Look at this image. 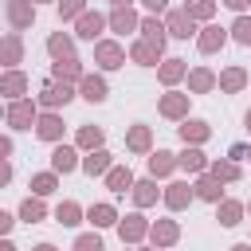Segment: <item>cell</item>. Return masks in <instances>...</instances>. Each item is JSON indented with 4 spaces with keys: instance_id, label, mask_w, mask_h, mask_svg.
<instances>
[{
    "instance_id": "11",
    "label": "cell",
    "mask_w": 251,
    "mask_h": 251,
    "mask_svg": "<svg viewBox=\"0 0 251 251\" xmlns=\"http://www.w3.org/2000/svg\"><path fill=\"white\" fill-rule=\"evenodd\" d=\"M59 129H63L59 118H43V122H39V133H43V137H59Z\"/></svg>"
},
{
    "instance_id": "40",
    "label": "cell",
    "mask_w": 251,
    "mask_h": 251,
    "mask_svg": "<svg viewBox=\"0 0 251 251\" xmlns=\"http://www.w3.org/2000/svg\"><path fill=\"white\" fill-rule=\"evenodd\" d=\"M35 251H55V247H47V243H43V247H35Z\"/></svg>"
},
{
    "instance_id": "34",
    "label": "cell",
    "mask_w": 251,
    "mask_h": 251,
    "mask_svg": "<svg viewBox=\"0 0 251 251\" xmlns=\"http://www.w3.org/2000/svg\"><path fill=\"white\" fill-rule=\"evenodd\" d=\"M137 200L149 204V200H153V188H149V184H137Z\"/></svg>"
},
{
    "instance_id": "37",
    "label": "cell",
    "mask_w": 251,
    "mask_h": 251,
    "mask_svg": "<svg viewBox=\"0 0 251 251\" xmlns=\"http://www.w3.org/2000/svg\"><path fill=\"white\" fill-rule=\"evenodd\" d=\"M235 216H239V208H235V204H227V208H224V224H235Z\"/></svg>"
},
{
    "instance_id": "10",
    "label": "cell",
    "mask_w": 251,
    "mask_h": 251,
    "mask_svg": "<svg viewBox=\"0 0 251 251\" xmlns=\"http://www.w3.org/2000/svg\"><path fill=\"white\" fill-rule=\"evenodd\" d=\"M231 31H235V39H239V43H251V20H247V16H243V20H235V27H231Z\"/></svg>"
},
{
    "instance_id": "41",
    "label": "cell",
    "mask_w": 251,
    "mask_h": 251,
    "mask_svg": "<svg viewBox=\"0 0 251 251\" xmlns=\"http://www.w3.org/2000/svg\"><path fill=\"white\" fill-rule=\"evenodd\" d=\"M114 4H129V0H114Z\"/></svg>"
},
{
    "instance_id": "4",
    "label": "cell",
    "mask_w": 251,
    "mask_h": 251,
    "mask_svg": "<svg viewBox=\"0 0 251 251\" xmlns=\"http://www.w3.org/2000/svg\"><path fill=\"white\" fill-rule=\"evenodd\" d=\"M102 27V16H82V24H78V35H86V39H94V31Z\"/></svg>"
},
{
    "instance_id": "29",
    "label": "cell",
    "mask_w": 251,
    "mask_h": 251,
    "mask_svg": "<svg viewBox=\"0 0 251 251\" xmlns=\"http://www.w3.org/2000/svg\"><path fill=\"white\" fill-rule=\"evenodd\" d=\"M12 20H16V24H27V8H20V4H12Z\"/></svg>"
},
{
    "instance_id": "1",
    "label": "cell",
    "mask_w": 251,
    "mask_h": 251,
    "mask_svg": "<svg viewBox=\"0 0 251 251\" xmlns=\"http://www.w3.org/2000/svg\"><path fill=\"white\" fill-rule=\"evenodd\" d=\"M82 98L102 102V98H106V82H102V78H82Z\"/></svg>"
},
{
    "instance_id": "43",
    "label": "cell",
    "mask_w": 251,
    "mask_h": 251,
    "mask_svg": "<svg viewBox=\"0 0 251 251\" xmlns=\"http://www.w3.org/2000/svg\"><path fill=\"white\" fill-rule=\"evenodd\" d=\"M247 126H251V114H247Z\"/></svg>"
},
{
    "instance_id": "42",
    "label": "cell",
    "mask_w": 251,
    "mask_h": 251,
    "mask_svg": "<svg viewBox=\"0 0 251 251\" xmlns=\"http://www.w3.org/2000/svg\"><path fill=\"white\" fill-rule=\"evenodd\" d=\"M235 251H247V247H235Z\"/></svg>"
},
{
    "instance_id": "21",
    "label": "cell",
    "mask_w": 251,
    "mask_h": 251,
    "mask_svg": "<svg viewBox=\"0 0 251 251\" xmlns=\"http://www.w3.org/2000/svg\"><path fill=\"white\" fill-rule=\"evenodd\" d=\"M75 216H78L75 204H63V208H59V224H75Z\"/></svg>"
},
{
    "instance_id": "20",
    "label": "cell",
    "mask_w": 251,
    "mask_h": 251,
    "mask_svg": "<svg viewBox=\"0 0 251 251\" xmlns=\"http://www.w3.org/2000/svg\"><path fill=\"white\" fill-rule=\"evenodd\" d=\"M180 165H184V169H200L204 161H200V153H196V149H188V153L180 157Z\"/></svg>"
},
{
    "instance_id": "27",
    "label": "cell",
    "mask_w": 251,
    "mask_h": 251,
    "mask_svg": "<svg viewBox=\"0 0 251 251\" xmlns=\"http://www.w3.org/2000/svg\"><path fill=\"white\" fill-rule=\"evenodd\" d=\"M122 235H141V224H137V216H129V224H122Z\"/></svg>"
},
{
    "instance_id": "12",
    "label": "cell",
    "mask_w": 251,
    "mask_h": 251,
    "mask_svg": "<svg viewBox=\"0 0 251 251\" xmlns=\"http://www.w3.org/2000/svg\"><path fill=\"white\" fill-rule=\"evenodd\" d=\"M184 200H188V184H173V192H169V204H173V208H180Z\"/></svg>"
},
{
    "instance_id": "2",
    "label": "cell",
    "mask_w": 251,
    "mask_h": 251,
    "mask_svg": "<svg viewBox=\"0 0 251 251\" xmlns=\"http://www.w3.org/2000/svg\"><path fill=\"white\" fill-rule=\"evenodd\" d=\"M188 31H192V20H188L184 12H173V35H180V39H188Z\"/></svg>"
},
{
    "instance_id": "9",
    "label": "cell",
    "mask_w": 251,
    "mask_h": 251,
    "mask_svg": "<svg viewBox=\"0 0 251 251\" xmlns=\"http://www.w3.org/2000/svg\"><path fill=\"white\" fill-rule=\"evenodd\" d=\"M180 133H184V141H188V137H192V141H200L208 129H204V122H188V126H180Z\"/></svg>"
},
{
    "instance_id": "25",
    "label": "cell",
    "mask_w": 251,
    "mask_h": 251,
    "mask_svg": "<svg viewBox=\"0 0 251 251\" xmlns=\"http://www.w3.org/2000/svg\"><path fill=\"white\" fill-rule=\"evenodd\" d=\"M51 51H55V55H67V51H71V43H67L63 35H55V39H51Z\"/></svg>"
},
{
    "instance_id": "32",
    "label": "cell",
    "mask_w": 251,
    "mask_h": 251,
    "mask_svg": "<svg viewBox=\"0 0 251 251\" xmlns=\"http://www.w3.org/2000/svg\"><path fill=\"white\" fill-rule=\"evenodd\" d=\"M216 176H224V180H231V176H235V165H216Z\"/></svg>"
},
{
    "instance_id": "3",
    "label": "cell",
    "mask_w": 251,
    "mask_h": 251,
    "mask_svg": "<svg viewBox=\"0 0 251 251\" xmlns=\"http://www.w3.org/2000/svg\"><path fill=\"white\" fill-rule=\"evenodd\" d=\"M67 98H71L67 86H47V90H43V102H47V106H59V102H67Z\"/></svg>"
},
{
    "instance_id": "26",
    "label": "cell",
    "mask_w": 251,
    "mask_h": 251,
    "mask_svg": "<svg viewBox=\"0 0 251 251\" xmlns=\"http://www.w3.org/2000/svg\"><path fill=\"white\" fill-rule=\"evenodd\" d=\"M239 82H243V75H239V71H227V75H224V86H227V90H235Z\"/></svg>"
},
{
    "instance_id": "13",
    "label": "cell",
    "mask_w": 251,
    "mask_h": 251,
    "mask_svg": "<svg viewBox=\"0 0 251 251\" xmlns=\"http://www.w3.org/2000/svg\"><path fill=\"white\" fill-rule=\"evenodd\" d=\"M106 169V153H90L86 157V173H102Z\"/></svg>"
},
{
    "instance_id": "8",
    "label": "cell",
    "mask_w": 251,
    "mask_h": 251,
    "mask_svg": "<svg viewBox=\"0 0 251 251\" xmlns=\"http://www.w3.org/2000/svg\"><path fill=\"white\" fill-rule=\"evenodd\" d=\"M149 169H153V173H169V169H173V153H157V157H149Z\"/></svg>"
},
{
    "instance_id": "36",
    "label": "cell",
    "mask_w": 251,
    "mask_h": 251,
    "mask_svg": "<svg viewBox=\"0 0 251 251\" xmlns=\"http://www.w3.org/2000/svg\"><path fill=\"white\" fill-rule=\"evenodd\" d=\"M165 114H180V98H165Z\"/></svg>"
},
{
    "instance_id": "38",
    "label": "cell",
    "mask_w": 251,
    "mask_h": 251,
    "mask_svg": "<svg viewBox=\"0 0 251 251\" xmlns=\"http://www.w3.org/2000/svg\"><path fill=\"white\" fill-rule=\"evenodd\" d=\"M145 4H149L153 12H161V8H165V0H145Z\"/></svg>"
},
{
    "instance_id": "16",
    "label": "cell",
    "mask_w": 251,
    "mask_h": 251,
    "mask_svg": "<svg viewBox=\"0 0 251 251\" xmlns=\"http://www.w3.org/2000/svg\"><path fill=\"white\" fill-rule=\"evenodd\" d=\"M98 59H102V67H118V47H102Z\"/></svg>"
},
{
    "instance_id": "15",
    "label": "cell",
    "mask_w": 251,
    "mask_h": 251,
    "mask_svg": "<svg viewBox=\"0 0 251 251\" xmlns=\"http://www.w3.org/2000/svg\"><path fill=\"white\" fill-rule=\"evenodd\" d=\"M90 220L102 227V224H114V212H110V208H90Z\"/></svg>"
},
{
    "instance_id": "18",
    "label": "cell",
    "mask_w": 251,
    "mask_h": 251,
    "mask_svg": "<svg viewBox=\"0 0 251 251\" xmlns=\"http://www.w3.org/2000/svg\"><path fill=\"white\" fill-rule=\"evenodd\" d=\"M129 145H133V149H145V145H149V133H145V129L137 126V129L129 133Z\"/></svg>"
},
{
    "instance_id": "39",
    "label": "cell",
    "mask_w": 251,
    "mask_h": 251,
    "mask_svg": "<svg viewBox=\"0 0 251 251\" xmlns=\"http://www.w3.org/2000/svg\"><path fill=\"white\" fill-rule=\"evenodd\" d=\"M224 4H227V8H243L247 0H224Z\"/></svg>"
},
{
    "instance_id": "30",
    "label": "cell",
    "mask_w": 251,
    "mask_h": 251,
    "mask_svg": "<svg viewBox=\"0 0 251 251\" xmlns=\"http://www.w3.org/2000/svg\"><path fill=\"white\" fill-rule=\"evenodd\" d=\"M55 75H59V78H71V75H75V63H59Z\"/></svg>"
},
{
    "instance_id": "17",
    "label": "cell",
    "mask_w": 251,
    "mask_h": 251,
    "mask_svg": "<svg viewBox=\"0 0 251 251\" xmlns=\"http://www.w3.org/2000/svg\"><path fill=\"white\" fill-rule=\"evenodd\" d=\"M24 122H31V106H16L12 110V126H24Z\"/></svg>"
},
{
    "instance_id": "14",
    "label": "cell",
    "mask_w": 251,
    "mask_h": 251,
    "mask_svg": "<svg viewBox=\"0 0 251 251\" xmlns=\"http://www.w3.org/2000/svg\"><path fill=\"white\" fill-rule=\"evenodd\" d=\"M110 188H129V169H118V173H110Z\"/></svg>"
},
{
    "instance_id": "22",
    "label": "cell",
    "mask_w": 251,
    "mask_h": 251,
    "mask_svg": "<svg viewBox=\"0 0 251 251\" xmlns=\"http://www.w3.org/2000/svg\"><path fill=\"white\" fill-rule=\"evenodd\" d=\"M75 251H102V243H98L94 235H86V239H78V243H75Z\"/></svg>"
},
{
    "instance_id": "33",
    "label": "cell",
    "mask_w": 251,
    "mask_h": 251,
    "mask_svg": "<svg viewBox=\"0 0 251 251\" xmlns=\"http://www.w3.org/2000/svg\"><path fill=\"white\" fill-rule=\"evenodd\" d=\"M51 184H55L51 176H35V192H51Z\"/></svg>"
},
{
    "instance_id": "19",
    "label": "cell",
    "mask_w": 251,
    "mask_h": 251,
    "mask_svg": "<svg viewBox=\"0 0 251 251\" xmlns=\"http://www.w3.org/2000/svg\"><path fill=\"white\" fill-rule=\"evenodd\" d=\"M114 27H118V31H129V27H133V16H129V12H118V16H114Z\"/></svg>"
},
{
    "instance_id": "31",
    "label": "cell",
    "mask_w": 251,
    "mask_h": 251,
    "mask_svg": "<svg viewBox=\"0 0 251 251\" xmlns=\"http://www.w3.org/2000/svg\"><path fill=\"white\" fill-rule=\"evenodd\" d=\"M98 137H102L98 129H82V145H98Z\"/></svg>"
},
{
    "instance_id": "24",
    "label": "cell",
    "mask_w": 251,
    "mask_h": 251,
    "mask_svg": "<svg viewBox=\"0 0 251 251\" xmlns=\"http://www.w3.org/2000/svg\"><path fill=\"white\" fill-rule=\"evenodd\" d=\"M39 216H43V208H39L35 200H27V204H24V220H39Z\"/></svg>"
},
{
    "instance_id": "35",
    "label": "cell",
    "mask_w": 251,
    "mask_h": 251,
    "mask_svg": "<svg viewBox=\"0 0 251 251\" xmlns=\"http://www.w3.org/2000/svg\"><path fill=\"white\" fill-rule=\"evenodd\" d=\"M176 75H180V67H176V59H169L165 63V78H176Z\"/></svg>"
},
{
    "instance_id": "28",
    "label": "cell",
    "mask_w": 251,
    "mask_h": 251,
    "mask_svg": "<svg viewBox=\"0 0 251 251\" xmlns=\"http://www.w3.org/2000/svg\"><path fill=\"white\" fill-rule=\"evenodd\" d=\"M78 8H82V0H63V4H59V12H63V16H75Z\"/></svg>"
},
{
    "instance_id": "5",
    "label": "cell",
    "mask_w": 251,
    "mask_h": 251,
    "mask_svg": "<svg viewBox=\"0 0 251 251\" xmlns=\"http://www.w3.org/2000/svg\"><path fill=\"white\" fill-rule=\"evenodd\" d=\"M145 35H149V43H157V51H161V43H165V27H161L157 20H145Z\"/></svg>"
},
{
    "instance_id": "23",
    "label": "cell",
    "mask_w": 251,
    "mask_h": 251,
    "mask_svg": "<svg viewBox=\"0 0 251 251\" xmlns=\"http://www.w3.org/2000/svg\"><path fill=\"white\" fill-rule=\"evenodd\" d=\"M200 196L216 200V196H220V184H212V180H200Z\"/></svg>"
},
{
    "instance_id": "7",
    "label": "cell",
    "mask_w": 251,
    "mask_h": 251,
    "mask_svg": "<svg viewBox=\"0 0 251 251\" xmlns=\"http://www.w3.org/2000/svg\"><path fill=\"white\" fill-rule=\"evenodd\" d=\"M55 169H59V173L75 169V153H71V149H55Z\"/></svg>"
},
{
    "instance_id": "6",
    "label": "cell",
    "mask_w": 251,
    "mask_h": 251,
    "mask_svg": "<svg viewBox=\"0 0 251 251\" xmlns=\"http://www.w3.org/2000/svg\"><path fill=\"white\" fill-rule=\"evenodd\" d=\"M204 31H208V35L200 39V47H204V51H216V47L224 43V31H220V27H204Z\"/></svg>"
}]
</instances>
